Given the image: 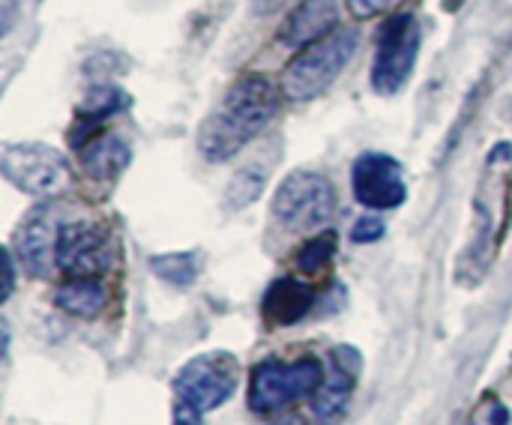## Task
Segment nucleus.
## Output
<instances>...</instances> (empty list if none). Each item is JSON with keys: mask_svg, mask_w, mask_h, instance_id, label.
Wrapping results in <instances>:
<instances>
[{"mask_svg": "<svg viewBox=\"0 0 512 425\" xmlns=\"http://www.w3.org/2000/svg\"><path fill=\"white\" fill-rule=\"evenodd\" d=\"M279 111V93L264 75L240 78L222 102L210 111L198 132V150L210 162H225L237 156Z\"/></svg>", "mask_w": 512, "mask_h": 425, "instance_id": "nucleus-1", "label": "nucleus"}, {"mask_svg": "<svg viewBox=\"0 0 512 425\" xmlns=\"http://www.w3.org/2000/svg\"><path fill=\"white\" fill-rule=\"evenodd\" d=\"M357 45H360V36L354 27L336 30L327 39L306 45V51L297 54L285 69V78H282L285 96L297 99V102L318 99L339 78V72L348 66Z\"/></svg>", "mask_w": 512, "mask_h": 425, "instance_id": "nucleus-2", "label": "nucleus"}, {"mask_svg": "<svg viewBox=\"0 0 512 425\" xmlns=\"http://www.w3.org/2000/svg\"><path fill=\"white\" fill-rule=\"evenodd\" d=\"M324 384L318 360H297L291 366L279 360H267L255 366L252 387H249V408L255 414L279 411L285 405H294L306 396H315Z\"/></svg>", "mask_w": 512, "mask_h": 425, "instance_id": "nucleus-3", "label": "nucleus"}, {"mask_svg": "<svg viewBox=\"0 0 512 425\" xmlns=\"http://www.w3.org/2000/svg\"><path fill=\"white\" fill-rule=\"evenodd\" d=\"M0 168L6 180H12L18 189L42 198L63 195L72 186V168L48 144H6L0 156Z\"/></svg>", "mask_w": 512, "mask_h": 425, "instance_id": "nucleus-4", "label": "nucleus"}, {"mask_svg": "<svg viewBox=\"0 0 512 425\" xmlns=\"http://www.w3.org/2000/svg\"><path fill=\"white\" fill-rule=\"evenodd\" d=\"M420 54V24L414 15H396L384 24L378 36V51L372 63V87L381 96L399 93L417 63Z\"/></svg>", "mask_w": 512, "mask_h": 425, "instance_id": "nucleus-5", "label": "nucleus"}, {"mask_svg": "<svg viewBox=\"0 0 512 425\" xmlns=\"http://www.w3.org/2000/svg\"><path fill=\"white\" fill-rule=\"evenodd\" d=\"M333 210L336 192L330 180L315 171L288 174L273 195V213L288 228H318L333 216Z\"/></svg>", "mask_w": 512, "mask_h": 425, "instance_id": "nucleus-6", "label": "nucleus"}, {"mask_svg": "<svg viewBox=\"0 0 512 425\" xmlns=\"http://www.w3.org/2000/svg\"><path fill=\"white\" fill-rule=\"evenodd\" d=\"M351 186L354 198L372 210H396L408 198L402 165L387 153H363L354 162Z\"/></svg>", "mask_w": 512, "mask_h": 425, "instance_id": "nucleus-7", "label": "nucleus"}, {"mask_svg": "<svg viewBox=\"0 0 512 425\" xmlns=\"http://www.w3.org/2000/svg\"><path fill=\"white\" fill-rule=\"evenodd\" d=\"M111 264V237L93 222H72L60 228L57 267L75 279H90Z\"/></svg>", "mask_w": 512, "mask_h": 425, "instance_id": "nucleus-8", "label": "nucleus"}, {"mask_svg": "<svg viewBox=\"0 0 512 425\" xmlns=\"http://www.w3.org/2000/svg\"><path fill=\"white\" fill-rule=\"evenodd\" d=\"M174 393H177V402H186L189 408L207 414L231 399L234 375L216 357H198L177 372Z\"/></svg>", "mask_w": 512, "mask_h": 425, "instance_id": "nucleus-9", "label": "nucleus"}, {"mask_svg": "<svg viewBox=\"0 0 512 425\" xmlns=\"http://www.w3.org/2000/svg\"><path fill=\"white\" fill-rule=\"evenodd\" d=\"M57 240H60V225H57V216L48 210H36L21 225L15 249L30 276L45 279L51 267H57Z\"/></svg>", "mask_w": 512, "mask_h": 425, "instance_id": "nucleus-10", "label": "nucleus"}, {"mask_svg": "<svg viewBox=\"0 0 512 425\" xmlns=\"http://www.w3.org/2000/svg\"><path fill=\"white\" fill-rule=\"evenodd\" d=\"M336 24H339L336 0H300L294 6V12L285 18L279 36L291 48H306L312 42L327 39Z\"/></svg>", "mask_w": 512, "mask_h": 425, "instance_id": "nucleus-11", "label": "nucleus"}, {"mask_svg": "<svg viewBox=\"0 0 512 425\" xmlns=\"http://www.w3.org/2000/svg\"><path fill=\"white\" fill-rule=\"evenodd\" d=\"M345 357H348V348L333 351V375L312 396V411H315V420H321V423H333L351 399L360 357L357 354H351V360H345Z\"/></svg>", "mask_w": 512, "mask_h": 425, "instance_id": "nucleus-12", "label": "nucleus"}, {"mask_svg": "<svg viewBox=\"0 0 512 425\" xmlns=\"http://www.w3.org/2000/svg\"><path fill=\"white\" fill-rule=\"evenodd\" d=\"M312 303H315V294L309 285H303L297 279H279L264 294L261 309L276 324H297L303 315H309Z\"/></svg>", "mask_w": 512, "mask_h": 425, "instance_id": "nucleus-13", "label": "nucleus"}, {"mask_svg": "<svg viewBox=\"0 0 512 425\" xmlns=\"http://www.w3.org/2000/svg\"><path fill=\"white\" fill-rule=\"evenodd\" d=\"M129 165V144L117 135H93L81 147V168L93 180H114Z\"/></svg>", "mask_w": 512, "mask_h": 425, "instance_id": "nucleus-14", "label": "nucleus"}, {"mask_svg": "<svg viewBox=\"0 0 512 425\" xmlns=\"http://www.w3.org/2000/svg\"><path fill=\"white\" fill-rule=\"evenodd\" d=\"M57 306L75 318H96L105 306V288L90 279H72L57 291Z\"/></svg>", "mask_w": 512, "mask_h": 425, "instance_id": "nucleus-15", "label": "nucleus"}, {"mask_svg": "<svg viewBox=\"0 0 512 425\" xmlns=\"http://www.w3.org/2000/svg\"><path fill=\"white\" fill-rule=\"evenodd\" d=\"M150 267H153L156 276H162V279L171 282V285H189V282H195V276H198L195 258H192L189 252L159 255V258L150 261Z\"/></svg>", "mask_w": 512, "mask_h": 425, "instance_id": "nucleus-16", "label": "nucleus"}, {"mask_svg": "<svg viewBox=\"0 0 512 425\" xmlns=\"http://www.w3.org/2000/svg\"><path fill=\"white\" fill-rule=\"evenodd\" d=\"M264 180H267V174H261V168H255V165L243 168V171L231 180V186H228V201H231V207H246V204H252V201L261 195Z\"/></svg>", "mask_w": 512, "mask_h": 425, "instance_id": "nucleus-17", "label": "nucleus"}, {"mask_svg": "<svg viewBox=\"0 0 512 425\" xmlns=\"http://www.w3.org/2000/svg\"><path fill=\"white\" fill-rule=\"evenodd\" d=\"M333 252H336V237H318V240H312V243H306L300 252H297V264L303 267V270H318V267H324L330 258H333Z\"/></svg>", "mask_w": 512, "mask_h": 425, "instance_id": "nucleus-18", "label": "nucleus"}, {"mask_svg": "<svg viewBox=\"0 0 512 425\" xmlns=\"http://www.w3.org/2000/svg\"><path fill=\"white\" fill-rule=\"evenodd\" d=\"M384 231H387V225H384L378 216H360V219L354 222V228H351V240H354L357 246H369V243L381 240Z\"/></svg>", "mask_w": 512, "mask_h": 425, "instance_id": "nucleus-19", "label": "nucleus"}, {"mask_svg": "<svg viewBox=\"0 0 512 425\" xmlns=\"http://www.w3.org/2000/svg\"><path fill=\"white\" fill-rule=\"evenodd\" d=\"M474 425H512V414L507 405H489V408H483L477 417H474Z\"/></svg>", "mask_w": 512, "mask_h": 425, "instance_id": "nucleus-20", "label": "nucleus"}, {"mask_svg": "<svg viewBox=\"0 0 512 425\" xmlns=\"http://www.w3.org/2000/svg\"><path fill=\"white\" fill-rule=\"evenodd\" d=\"M390 3H393V0H348L351 12L360 15V18H372V15H378V12H384Z\"/></svg>", "mask_w": 512, "mask_h": 425, "instance_id": "nucleus-21", "label": "nucleus"}, {"mask_svg": "<svg viewBox=\"0 0 512 425\" xmlns=\"http://www.w3.org/2000/svg\"><path fill=\"white\" fill-rule=\"evenodd\" d=\"M201 411H195V408H189L186 402H177L174 405V425H204L201 423Z\"/></svg>", "mask_w": 512, "mask_h": 425, "instance_id": "nucleus-22", "label": "nucleus"}, {"mask_svg": "<svg viewBox=\"0 0 512 425\" xmlns=\"http://www.w3.org/2000/svg\"><path fill=\"white\" fill-rule=\"evenodd\" d=\"M270 425H306V420L297 417V414H282V417H276Z\"/></svg>", "mask_w": 512, "mask_h": 425, "instance_id": "nucleus-23", "label": "nucleus"}, {"mask_svg": "<svg viewBox=\"0 0 512 425\" xmlns=\"http://www.w3.org/2000/svg\"><path fill=\"white\" fill-rule=\"evenodd\" d=\"M12 294V255L6 252V288H3V300Z\"/></svg>", "mask_w": 512, "mask_h": 425, "instance_id": "nucleus-24", "label": "nucleus"}, {"mask_svg": "<svg viewBox=\"0 0 512 425\" xmlns=\"http://www.w3.org/2000/svg\"><path fill=\"white\" fill-rule=\"evenodd\" d=\"M282 3H285V0H264V3H261V9H264V12H270V9H276V6H282Z\"/></svg>", "mask_w": 512, "mask_h": 425, "instance_id": "nucleus-25", "label": "nucleus"}]
</instances>
